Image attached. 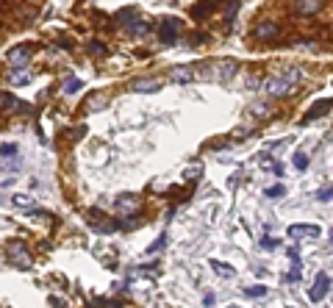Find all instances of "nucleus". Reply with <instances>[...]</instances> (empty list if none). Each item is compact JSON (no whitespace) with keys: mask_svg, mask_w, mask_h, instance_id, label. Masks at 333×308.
<instances>
[{"mask_svg":"<svg viewBox=\"0 0 333 308\" xmlns=\"http://www.w3.org/2000/svg\"><path fill=\"white\" fill-rule=\"evenodd\" d=\"M330 106H333V97H325V100H317V103L311 106V109L303 114V122H314L317 117H322V114H328L330 111Z\"/></svg>","mask_w":333,"mask_h":308,"instance_id":"obj_11","label":"nucleus"},{"mask_svg":"<svg viewBox=\"0 0 333 308\" xmlns=\"http://www.w3.org/2000/svg\"><path fill=\"white\" fill-rule=\"evenodd\" d=\"M261 247H264V250H278V239H272V236H264V239H261Z\"/></svg>","mask_w":333,"mask_h":308,"instance_id":"obj_32","label":"nucleus"},{"mask_svg":"<svg viewBox=\"0 0 333 308\" xmlns=\"http://www.w3.org/2000/svg\"><path fill=\"white\" fill-rule=\"evenodd\" d=\"M192 78H194V73L189 70V64H186V67H172L170 70V81H172V84H178V86H186Z\"/></svg>","mask_w":333,"mask_h":308,"instance_id":"obj_12","label":"nucleus"},{"mask_svg":"<svg viewBox=\"0 0 333 308\" xmlns=\"http://www.w3.org/2000/svg\"><path fill=\"white\" fill-rule=\"evenodd\" d=\"M166 242H170V236H166V233H161V236H158V239L156 242H153V245L150 247H147V256H153V253H158V250H161V247H166Z\"/></svg>","mask_w":333,"mask_h":308,"instance_id":"obj_26","label":"nucleus"},{"mask_svg":"<svg viewBox=\"0 0 333 308\" xmlns=\"http://www.w3.org/2000/svg\"><path fill=\"white\" fill-rule=\"evenodd\" d=\"M300 278H303V261H300V258H294V261H291L289 275H286V281H289V283H294V281H300Z\"/></svg>","mask_w":333,"mask_h":308,"instance_id":"obj_23","label":"nucleus"},{"mask_svg":"<svg viewBox=\"0 0 333 308\" xmlns=\"http://www.w3.org/2000/svg\"><path fill=\"white\" fill-rule=\"evenodd\" d=\"M17 150H20V147L14 145V142H3V145H0V158H3V161H9V158H17Z\"/></svg>","mask_w":333,"mask_h":308,"instance_id":"obj_22","label":"nucleus"},{"mask_svg":"<svg viewBox=\"0 0 333 308\" xmlns=\"http://www.w3.org/2000/svg\"><path fill=\"white\" fill-rule=\"evenodd\" d=\"M6 256H9V261L14 264L17 269H31L34 266V258H31V253H28L22 239H11L9 247H6Z\"/></svg>","mask_w":333,"mask_h":308,"instance_id":"obj_2","label":"nucleus"},{"mask_svg":"<svg viewBox=\"0 0 333 308\" xmlns=\"http://www.w3.org/2000/svg\"><path fill=\"white\" fill-rule=\"evenodd\" d=\"M330 239H333V230H330Z\"/></svg>","mask_w":333,"mask_h":308,"instance_id":"obj_37","label":"nucleus"},{"mask_svg":"<svg viewBox=\"0 0 333 308\" xmlns=\"http://www.w3.org/2000/svg\"><path fill=\"white\" fill-rule=\"evenodd\" d=\"M289 239H294V242H314V239H319V233L322 230L317 228V225H289Z\"/></svg>","mask_w":333,"mask_h":308,"instance_id":"obj_7","label":"nucleus"},{"mask_svg":"<svg viewBox=\"0 0 333 308\" xmlns=\"http://www.w3.org/2000/svg\"><path fill=\"white\" fill-rule=\"evenodd\" d=\"M11 203H14L17 209H28V211L34 209V197H28V194H22V192H17L14 197H11Z\"/></svg>","mask_w":333,"mask_h":308,"instance_id":"obj_21","label":"nucleus"},{"mask_svg":"<svg viewBox=\"0 0 333 308\" xmlns=\"http://www.w3.org/2000/svg\"><path fill=\"white\" fill-rule=\"evenodd\" d=\"M142 206V200L136 197V194H120V197L114 200V209L120 211V214H136Z\"/></svg>","mask_w":333,"mask_h":308,"instance_id":"obj_10","label":"nucleus"},{"mask_svg":"<svg viewBox=\"0 0 333 308\" xmlns=\"http://www.w3.org/2000/svg\"><path fill=\"white\" fill-rule=\"evenodd\" d=\"M0 109H3V111H25L28 106L22 103V100H17L14 94H9V92H0Z\"/></svg>","mask_w":333,"mask_h":308,"instance_id":"obj_13","label":"nucleus"},{"mask_svg":"<svg viewBox=\"0 0 333 308\" xmlns=\"http://www.w3.org/2000/svg\"><path fill=\"white\" fill-rule=\"evenodd\" d=\"M264 194L270 200H281V197H286V186H283V183H275V186L264 189Z\"/></svg>","mask_w":333,"mask_h":308,"instance_id":"obj_24","label":"nucleus"},{"mask_svg":"<svg viewBox=\"0 0 333 308\" xmlns=\"http://www.w3.org/2000/svg\"><path fill=\"white\" fill-rule=\"evenodd\" d=\"M258 164H261V169H267V173H272L275 178H281V175H283V164L278 161V158H272L270 153H264V156L258 158Z\"/></svg>","mask_w":333,"mask_h":308,"instance_id":"obj_14","label":"nucleus"},{"mask_svg":"<svg viewBox=\"0 0 333 308\" xmlns=\"http://www.w3.org/2000/svg\"><path fill=\"white\" fill-rule=\"evenodd\" d=\"M183 31V22L178 20V17H166V20L161 22V42L164 45H175L178 37H181Z\"/></svg>","mask_w":333,"mask_h":308,"instance_id":"obj_6","label":"nucleus"},{"mask_svg":"<svg viewBox=\"0 0 333 308\" xmlns=\"http://www.w3.org/2000/svg\"><path fill=\"white\" fill-rule=\"evenodd\" d=\"M214 303H217V297H214V294H203V305H206V308H211Z\"/></svg>","mask_w":333,"mask_h":308,"instance_id":"obj_33","label":"nucleus"},{"mask_svg":"<svg viewBox=\"0 0 333 308\" xmlns=\"http://www.w3.org/2000/svg\"><path fill=\"white\" fill-rule=\"evenodd\" d=\"M86 220H89V228L97 230V233H114V230L120 228V222H109V217H106L103 211H94V209L86 214Z\"/></svg>","mask_w":333,"mask_h":308,"instance_id":"obj_4","label":"nucleus"},{"mask_svg":"<svg viewBox=\"0 0 333 308\" xmlns=\"http://www.w3.org/2000/svg\"><path fill=\"white\" fill-rule=\"evenodd\" d=\"M103 106H106V97H103V94H97V92H94V94H89V100L83 103V109H86V111H100Z\"/></svg>","mask_w":333,"mask_h":308,"instance_id":"obj_20","label":"nucleus"},{"mask_svg":"<svg viewBox=\"0 0 333 308\" xmlns=\"http://www.w3.org/2000/svg\"><path fill=\"white\" fill-rule=\"evenodd\" d=\"M200 173H203V164H200V161H194L192 167H186V169H183V178H186V181H197Z\"/></svg>","mask_w":333,"mask_h":308,"instance_id":"obj_25","label":"nucleus"},{"mask_svg":"<svg viewBox=\"0 0 333 308\" xmlns=\"http://www.w3.org/2000/svg\"><path fill=\"white\" fill-rule=\"evenodd\" d=\"M130 89H134V92H158V81H153V78H139V81H134V84H130Z\"/></svg>","mask_w":333,"mask_h":308,"instance_id":"obj_16","label":"nucleus"},{"mask_svg":"<svg viewBox=\"0 0 333 308\" xmlns=\"http://www.w3.org/2000/svg\"><path fill=\"white\" fill-rule=\"evenodd\" d=\"M89 50H92V53H106V47L103 45H89Z\"/></svg>","mask_w":333,"mask_h":308,"instance_id":"obj_35","label":"nucleus"},{"mask_svg":"<svg viewBox=\"0 0 333 308\" xmlns=\"http://www.w3.org/2000/svg\"><path fill=\"white\" fill-rule=\"evenodd\" d=\"M211 269L217 272L219 278H234L236 275V269L230 264H225V261H217V258H211Z\"/></svg>","mask_w":333,"mask_h":308,"instance_id":"obj_18","label":"nucleus"},{"mask_svg":"<svg viewBox=\"0 0 333 308\" xmlns=\"http://www.w3.org/2000/svg\"><path fill=\"white\" fill-rule=\"evenodd\" d=\"M236 11H239V0H225V20H234Z\"/></svg>","mask_w":333,"mask_h":308,"instance_id":"obj_27","label":"nucleus"},{"mask_svg":"<svg viewBox=\"0 0 333 308\" xmlns=\"http://www.w3.org/2000/svg\"><path fill=\"white\" fill-rule=\"evenodd\" d=\"M303 78V70L297 67V64H289V67H283L278 75H272L270 81L264 84L267 94H272V97H286V94L294 92V86L300 84Z\"/></svg>","mask_w":333,"mask_h":308,"instance_id":"obj_1","label":"nucleus"},{"mask_svg":"<svg viewBox=\"0 0 333 308\" xmlns=\"http://www.w3.org/2000/svg\"><path fill=\"white\" fill-rule=\"evenodd\" d=\"M120 22H122V28L130 33V37H142V33H147V28H150L145 20H142V17H136L134 11H122V14H120Z\"/></svg>","mask_w":333,"mask_h":308,"instance_id":"obj_5","label":"nucleus"},{"mask_svg":"<svg viewBox=\"0 0 333 308\" xmlns=\"http://www.w3.org/2000/svg\"><path fill=\"white\" fill-rule=\"evenodd\" d=\"M317 200H319V203H330V200H333V183H330V186H322V189H319V192H317Z\"/></svg>","mask_w":333,"mask_h":308,"instance_id":"obj_28","label":"nucleus"},{"mask_svg":"<svg viewBox=\"0 0 333 308\" xmlns=\"http://www.w3.org/2000/svg\"><path fill=\"white\" fill-rule=\"evenodd\" d=\"M328 292H330V278L325 275V272H319L317 281H314V286H311V292H308V297H311L314 303H319V300H325Z\"/></svg>","mask_w":333,"mask_h":308,"instance_id":"obj_9","label":"nucleus"},{"mask_svg":"<svg viewBox=\"0 0 333 308\" xmlns=\"http://www.w3.org/2000/svg\"><path fill=\"white\" fill-rule=\"evenodd\" d=\"M291 161H294V167L300 169V173H303V169H308V156H306V153H294Z\"/></svg>","mask_w":333,"mask_h":308,"instance_id":"obj_29","label":"nucleus"},{"mask_svg":"<svg viewBox=\"0 0 333 308\" xmlns=\"http://www.w3.org/2000/svg\"><path fill=\"white\" fill-rule=\"evenodd\" d=\"M275 33H278V22H272V20H261L255 25V37L258 39H272Z\"/></svg>","mask_w":333,"mask_h":308,"instance_id":"obj_15","label":"nucleus"},{"mask_svg":"<svg viewBox=\"0 0 333 308\" xmlns=\"http://www.w3.org/2000/svg\"><path fill=\"white\" fill-rule=\"evenodd\" d=\"M81 89H83L81 78H75V75H67V78H64V94H78Z\"/></svg>","mask_w":333,"mask_h":308,"instance_id":"obj_19","label":"nucleus"},{"mask_svg":"<svg viewBox=\"0 0 333 308\" xmlns=\"http://www.w3.org/2000/svg\"><path fill=\"white\" fill-rule=\"evenodd\" d=\"M50 303H53V305H56V308H64V303H61V300H56V297H53V300H50Z\"/></svg>","mask_w":333,"mask_h":308,"instance_id":"obj_36","label":"nucleus"},{"mask_svg":"<svg viewBox=\"0 0 333 308\" xmlns=\"http://www.w3.org/2000/svg\"><path fill=\"white\" fill-rule=\"evenodd\" d=\"M245 294H247V297H264V294H267V286H247Z\"/></svg>","mask_w":333,"mask_h":308,"instance_id":"obj_31","label":"nucleus"},{"mask_svg":"<svg viewBox=\"0 0 333 308\" xmlns=\"http://www.w3.org/2000/svg\"><path fill=\"white\" fill-rule=\"evenodd\" d=\"M31 56H34V47L31 45H17V47H11V50H9V64L14 70H22V67H28Z\"/></svg>","mask_w":333,"mask_h":308,"instance_id":"obj_8","label":"nucleus"},{"mask_svg":"<svg viewBox=\"0 0 333 308\" xmlns=\"http://www.w3.org/2000/svg\"><path fill=\"white\" fill-rule=\"evenodd\" d=\"M250 109H253L255 117H267V114H270V103H253Z\"/></svg>","mask_w":333,"mask_h":308,"instance_id":"obj_30","label":"nucleus"},{"mask_svg":"<svg viewBox=\"0 0 333 308\" xmlns=\"http://www.w3.org/2000/svg\"><path fill=\"white\" fill-rule=\"evenodd\" d=\"M322 9V0H297V11L300 14H317Z\"/></svg>","mask_w":333,"mask_h":308,"instance_id":"obj_17","label":"nucleus"},{"mask_svg":"<svg viewBox=\"0 0 333 308\" xmlns=\"http://www.w3.org/2000/svg\"><path fill=\"white\" fill-rule=\"evenodd\" d=\"M228 186H230V189L239 186V175H230V178H228Z\"/></svg>","mask_w":333,"mask_h":308,"instance_id":"obj_34","label":"nucleus"},{"mask_svg":"<svg viewBox=\"0 0 333 308\" xmlns=\"http://www.w3.org/2000/svg\"><path fill=\"white\" fill-rule=\"evenodd\" d=\"M239 73V61H217L211 70H203V78H214V81H228Z\"/></svg>","mask_w":333,"mask_h":308,"instance_id":"obj_3","label":"nucleus"}]
</instances>
